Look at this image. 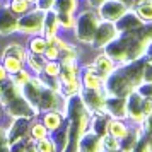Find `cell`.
Wrapping results in <instances>:
<instances>
[{
	"mask_svg": "<svg viewBox=\"0 0 152 152\" xmlns=\"http://www.w3.org/2000/svg\"><path fill=\"white\" fill-rule=\"evenodd\" d=\"M99 22H101V17L96 9L87 7L80 14H75V28H74L75 39L82 45H92Z\"/></svg>",
	"mask_w": 152,
	"mask_h": 152,
	"instance_id": "obj_1",
	"label": "cell"
},
{
	"mask_svg": "<svg viewBox=\"0 0 152 152\" xmlns=\"http://www.w3.org/2000/svg\"><path fill=\"white\" fill-rule=\"evenodd\" d=\"M45 10H39V9L33 7L29 12L19 15L17 19V31L22 33V34L28 36H36L41 34L43 31V22H45Z\"/></svg>",
	"mask_w": 152,
	"mask_h": 152,
	"instance_id": "obj_2",
	"label": "cell"
},
{
	"mask_svg": "<svg viewBox=\"0 0 152 152\" xmlns=\"http://www.w3.org/2000/svg\"><path fill=\"white\" fill-rule=\"evenodd\" d=\"M118 36H120V29H118L116 22H110V21H103L99 22V26L96 29V34H94V39H92V48L101 50L103 51L111 41H115Z\"/></svg>",
	"mask_w": 152,
	"mask_h": 152,
	"instance_id": "obj_3",
	"label": "cell"
},
{
	"mask_svg": "<svg viewBox=\"0 0 152 152\" xmlns=\"http://www.w3.org/2000/svg\"><path fill=\"white\" fill-rule=\"evenodd\" d=\"M144 118H145L144 97L140 96V92L135 89L126 96V120L132 125H142Z\"/></svg>",
	"mask_w": 152,
	"mask_h": 152,
	"instance_id": "obj_4",
	"label": "cell"
},
{
	"mask_svg": "<svg viewBox=\"0 0 152 152\" xmlns=\"http://www.w3.org/2000/svg\"><path fill=\"white\" fill-rule=\"evenodd\" d=\"M130 9L123 5L120 0H108L104 2L101 7L97 9V14L103 21H110V22H118L121 17H123Z\"/></svg>",
	"mask_w": 152,
	"mask_h": 152,
	"instance_id": "obj_5",
	"label": "cell"
},
{
	"mask_svg": "<svg viewBox=\"0 0 152 152\" xmlns=\"http://www.w3.org/2000/svg\"><path fill=\"white\" fill-rule=\"evenodd\" d=\"M104 113L110 118L126 120V97H123V96H106Z\"/></svg>",
	"mask_w": 152,
	"mask_h": 152,
	"instance_id": "obj_6",
	"label": "cell"
},
{
	"mask_svg": "<svg viewBox=\"0 0 152 152\" xmlns=\"http://www.w3.org/2000/svg\"><path fill=\"white\" fill-rule=\"evenodd\" d=\"M80 84H82V89H89V91L104 89V79L94 70V67L91 63L80 70Z\"/></svg>",
	"mask_w": 152,
	"mask_h": 152,
	"instance_id": "obj_7",
	"label": "cell"
},
{
	"mask_svg": "<svg viewBox=\"0 0 152 152\" xmlns=\"http://www.w3.org/2000/svg\"><path fill=\"white\" fill-rule=\"evenodd\" d=\"M77 152H103V137L87 130L77 142Z\"/></svg>",
	"mask_w": 152,
	"mask_h": 152,
	"instance_id": "obj_8",
	"label": "cell"
},
{
	"mask_svg": "<svg viewBox=\"0 0 152 152\" xmlns=\"http://www.w3.org/2000/svg\"><path fill=\"white\" fill-rule=\"evenodd\" d=\"M91 65L94 67V70H96L101 77H103L104 80H106V79H108V77H110L111 74L118 69L116 62H115V60H113V58H111L106 51H101L99 55L94 56V60L91 62Z\"/></svg>",
	"mask_w": 152,
	"mask_h": 152,
	"instance_id": "obj_9",
	"label": "cell"
},
{
	"mask_svg": "<svg viewBox=\"0 0 152 152\" xmlns=\"http://www.w3.org/2000/svg\"><path fill=\"white\" fill-rule=\"evenodd\" d=\"M17 15L9 9V4L4 5H0V34L5 36V34H12L17 31Z\"/></svg>",
	"mask_w": 152,
	"mask_h": 152,
	"instance_id": "obj_10",
	"label": "cell"
},
{
	"mask_svg": "<svg viewBox=\"0 0 152 152\" xmlns=\"http://www.w3.org/2000/svg\"><path fill=\"white\" fill-rule=\"evenodd\" d=\"M133 130V125L128 120H120V118H110V125H108V133L118 138L120 142H123Z\"/></svg>",
	"mask_w": 152,
	"mask_h": 152,
	"instance_id": "obj_11",
	"label": "cell"
},
{
	"mask_svg": "<svg viewBox=\"0 0 152 152\" xmlns=\"http://www.w3.org/2000/svg\"><path fill=\"white\" fill-rule=\"evenodd\" d=\"M60 22H58V17H56L55 10H48L45 14V22H43V31L41 34L46 38V39H53L55 36L60 34Z\"/></svg>",
	"mask_w": 152,
	"mask_h": 152,
	"instance_id": "obj_12",
	"label": "cell"
},
{
	"mask_svg": "<svg viewBox=\"0 0 152 152\" xmlns=\"http://www.w3.org/2000/svg\"><path fill=\"white\" fill-rule=\"evenodd\" d=\"M63 118H65V115H63L62 111L50 110V111H46L45 116H43V125L48 128L50 133H55V132H58L60 128H62Z\"/></svg>",
	"mask_w": 152,
	"mask_h": 152,
	"instance_id": "obj_13",
	"label": "cell"
},
{
	"mask_svg": "<svg viewBox=\"0 0 152 152\" xmlns=\"http://www.w3.org/2000/svg\"><path fill=\"white\" fill-rule=\"evenodd\" d=\"M144 24H152V0H142L132 9Z\"/></svg>",
	"mask_w": 152,
	"mask_h": 152,
	"instance_id": "obj_14",
	"label": "cell"
},
{
	"mask_svg": "<svg viewBox=\"0 0 152 152\" xmlns=\"http://www.w3.org/2000/svg\"><path fill=\"white\" fill-rule=\"evenodd\" d=\"M51 10H55L56 14H75L79 10V0H55Z\"/></svg>",
	"mask_w": 152,
	"mask_h": 152,
	"instance_id": "obj_15",
	"label": "cell"
},
{
	"mask_svg": "<svg viewBox=\"0 0 152 152\" xmlns=\"http://www.w3.org/2000/svg\"><path fill=\"white\" fill-rule=\"evenodd\" d=\"M26 62H28L29 69H33L34 74H43V70H45V63H46V58L45 55H38V53H31L28 51V58H26Z\"/></svg>",
	"mask_w": 152,
	"mask_h": 152,
	"instance_id": "obj_16",
	"label": "cell"
},
{
	"mask_svg": "<svg viewBox=\"0 0 152 152\" xmlns=\"http://www.w3.org/2000/svg\"><path fill=\"white\" fill-rule=\"evenodd\" d=\"M48 46V39L45 38L43 34H36L31 38V41H29V50L31 53H38V55H43L45 53V50Z\"/></svg>",
	"mask_w": 152,
	"mask_h": 152,
	"instance_id": "obj_17",
	"label": "cell"
},
{
	"mask_svg": "<svg viewBox=\"0 0 152 152\" xmlns=\"http://www.w3.org/2000/svg\"><path fill=\"white\" fill-rule=\"evenodd\" d=\"M2 56H14V58H19L21 62H26V58H28V50L24 48L22 45H9L7 48L4 50V55Z\"/></svg>",
	"mask_w": 152,
	"mask_h": 152,
	"instance_id": "obj_18",
	"label": "cell"
},
{
	"mask_svg": "<svg viewBox=\"0 0 152 152\" xmlns=\"http://www.w3.org/2000/svg\"><path fill=\"white\" fill-rule=\"evenodd\" d=\"M9 9L19 17V15L26 14V12L31 10V9H33V4H31L29 0H10V2H9Z\"/></svg>",
	"mask_w": 152,
	"mask_h": 152,
	"instance_id": "obj_19",
	"label": "cell"
},
{
	"mask_svg": "<svg viewBox=\"0 0 152 152\" xmlns=\"http://www.w3.org/2000/svg\"><path fill=\"white\" fill-rule=\"evenodd\" d=\"M60 72H62V63L58 62V60H46L43 74L48 79H58Z\"/></svg>",
	"mask_w": 152,
	"mask_h": 152,
	"instance_id": "obj_20",
	"label": "cell"
},
{
	"mask_svg": "<svg viewBox=\"0 0 152 152\" xmlns=\"http://www.w3.org/2000/svg\"><path fill=\"white\" fill-rule=\"evenodd\" d=\"M2 65H4L5 70L12 75V74H15V72L22 70L24 62H21L19 58H14V56H2Z\"/></svg>",
	"mask_w": 152,
	"mask_h": 152,
	"instance_id": "obj_21",
	"label": "cell"
},
{
	"mask_svg": "<svg viewBox=\"0 0 152 152\" xmlns=\"http://www.w3.org/2000/svg\"><path fill=\"white\" fill-rule=\"evenodd\" d=\"M121 151V142L115 138L113 135L106 133L103 137V152H120Z\"/></svg>",
	"mask_w": 152,
	"mask_h": 152,
	"instance_id": "obj_22",
	"label": "cell"
},
{
	"mask_svg": "<svg viewBox=\"0 0 152 152\" xmlns=\"http://www.w3.org/2000/svg\"><path fill=\"white\" fill-rule=\"evenodd\" d=\"M58 17V22H60V29L62 31H74L75 28V14H56Z\"/></svg>",
	"mask_w": 152,
	"mask_h": 152,
	"instance_id": "obj_23",
	"label": "cell"
},
{
	"mask_svg": "<svg viewBox=\"0 0 152 152\" xmlns=\"http://www.w3.org/2000/svg\"><path fill=\"white\" fill-rule=\"evenodd\" d=\"M36 151L38 152H58V149H56V144L53 138L45 137L36 142Z\"/></svg>",
	"mask_w": 152,
	"mask_h": 152,
	"instance_id": "obj_24",
	"label": "cell"
},
{
	"mask_svg": "<svg viewBox=\"0 0 152 152\" xmlns=\"http://www.w3.org/2000/svg\"><path fill=\"white\" fill-rule=\"evenodd\" d=\"M133 152H152V135H144L137 142Z\"/></svg>",
	"mask_w": 152,
	"mask_h": 152,
	"instance_id": "obj_25",
	"label": "cell"
},
{
	"mask_svg": "<svg viewBox=\"0 0 152 152\" xmlns=\"http://www.w3.org/2000/svg\"><path fill=\"white\" fill-rule=\"evenodd\" d=\"M10 80H12L14 84H17L19 87H24V86H26V84L31 80V75H29V74H28L24 69H22V70H19V72L12 74V75H10Z\"/></svg>",
	"mask_w": 152,
	"mask_h": 152,
	"instance_id": "obj_26",
	"label": "cell"
},
{
	"mask_svg": "<svg viewBox=\"0 0 152 152\" xmlns=\"http://www.w3.org/2000/svg\"><path fill=\"white\" fill-rule=\"evenodd\" d=\"M48 133H50L48 128H46L43 123H34L33 128H31V137L34 138L36 142L41 140V138H45V137H48Z\"/></svg>",
	"mask_w": 152,
	"mask_h": 152,
	"instance_id": "obj_27",
	"label": "cell"
},
{
	"mask_svg": "<svg viewBox=\"0 0 152 152\" xmlns=\"http://www.w3.org/2000/svg\"><path fill=\"white\" fill-rule=\"evenodd\" d=\"M45 58L46 60H60V56H62V53H60V50H58V46H56L55 43H50L48 41V46H46V50H45Z\"/></svg>",
	"mask_w": 152,
	"mask_h": 152,
	"instance_id": "obj_28",
	"label": "cell"
},
{
	"mask_svg": "<svg viewBox=\"0 0 152 152\" xmlns=\"http://www.w3.org/2000/svg\"><path fill=\"white\" fill-rule=\"evenodd\" d=\"M142 82H152V58L149 56L144 62V72H142Z\"/></svg>",
	"mask_w": 152,
	"mask_h": 152,
	"instance_id": "obj_29",
	"label": "cell"
},
{
	"mask_svg": "<svg viewBox=\"0 0 152 152\" xmlns=\"http://www.w3.org/2000/svg\"><path fill=\"white\" fill-rule=\"evenodd\" d=\"M137 91L140 92V96L145 99H152V82H142L137 87Z\"/></svg>",
	"mask_w": 152,
	"mask_h": 152,
	"instance_id": "obj_30",
	"label": "cell"
},
{
	"mask_svg": "<svg viewBox=\"0 0 152 152\" xmlns=\"http://www.w3.org/2000/svg\"><path fill=\"white\" fill-rule=\"evenodd\" d=\"M142 128H144L145 135H152V115H147L142 121Z\"/></svg>",
	"mask_w": 152,
	"mask_h": 152,
	"instance_id": "obj_31",
	"label": "cell"
},
{
	"mask_svg": "<svg viewBox=\"0 0 152 152\" xmlns=\"http://www.w3.org/2000/svg\"><path fill=\"white\" fill-rule=\"evenodd\" d=\"M0 152H9L7 151V137H5V132L0 130Z\"/></svg>",
	"mask_w": 152,
	"mask_h": 152,
	"instance_id": "obj_32",
	"label": "cell"
},
{
	"mask_svg": "<svg viewBox=\"0 0 152 152\" xmlns=\"http://www.w3.org/2000/svg\"><path fill=\"white\" fill-rule=\"evenodd\" d=\"M87 2V7H91V9H99L101 5H103L104 2H108V0H86Z\"/></svg>",
	"mask_w": 152,
	"mask_h": 152,
	"instance_id": "obj_33",
	"label": "cell"
},
{
	"mask_svg": "<svg viewBox=\"0 0 152 152\" xmlns=\"http://www.w3.org/2000/svg\"><path fill=\"white\" fill-rule=\"evenodd\" d=\"M7 70H5V67H4V65H2V63H0V82H4V80H5V79H7Z\"/></svg>",
	"mask_w": 152,
	"mask_h": 152,
	"instance_id": "obj_34",
	"label": "cell"
},
{
	"mask_svg": "<svg viewBox=\"0 0 152 152\" xmlns=\"http://www.w3.org/2000/svg\"><path fill=\"white\" fill-rule=\"evenodd\" d=\"M120 2H121L123 5H126L128 9H133V7H135V4H137L135 0H120Z\"/></svg>",
	"mask_w": 152,
	"mask_h": 152,
	"instance_id": "obj_35",
	"label": "cell"
},
{
	"mask_svg": "<svg viewBox=\"0 0 152 152\" xmlns=\"http://www.w3.org/2000/svg\"><path fill=\"white\" fill-rule=\"evenodd\" d=\"M29 152H38V151H36V149H33V151H29Z\"/></svg>",
	"mask_w": 152,
	"mask_h": 152,
	"instance_id": "obj_36",
	"label": "cell"
}]
</instances>
